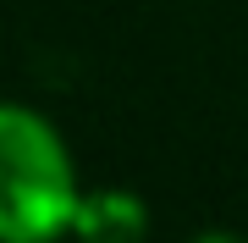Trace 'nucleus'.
<instances>
[{"label":"nucleus","mask_w":248,"mask_h":243,"mask_svg":"<svg viewBox=\"0 0 248 243\" xmlns=\"http://www.w3.org/2000/svg\"><path fill=\"white\" fill-rule=\"evenodd\" d=\"M66 144L39 111L0 105V243H55L78 221Z\"/></svg>","instance_id":"f257e3e1"},{"label":"nucleus","mask_w":248,"mask_h":243,"mask_svg":"<svg viewBox=\"0 0 248 243\" xmlns=\"http://www.w3.org/2000/svg\"><path fill=\"white\" fill-rule=\"evenodd\" d=\"M72 232L83 243H138L143 238V205L133 194H89L78 205Z\"/></svg>","instance_id":"f03ea898"},{"label":"nucleus","mask_w":248,"mask_h":243,"mask_svg":"<svg viewBox=\"0 0 248 243\" xmlns=\"http://www.w3.org/2000/svg\"><path fill=\"white\" fill-rule=\"evenodd\" d=\"M193 243H243V238H237V232H199Z\"/></svg>","instance_id":"7ed1b4c3"}]
</instances>
